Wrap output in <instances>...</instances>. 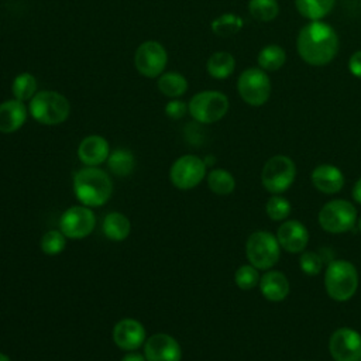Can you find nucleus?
<instances>
[{"mask_svg":"<svg viewBox=\"0 0 361 361\" xmlns=\"http://www.w3.org/2000/svg\"><path fill=\"white\" fill-rule=\"evenodd\" d=\"M296 49L302 61L312 66L330 63L338 52V35L336 30L322 21L305 24L296 38Z\"/></svg>","mask_w":361,"mask_h":361,"instance_id":"f257e3e1","label":"nucleus"},{"mask_svg":"<svg viewBox=\"0 0 361 361\" xmlns=\"http://www.w3.org/2000/svg\"><path fill=\"white\" fill-rule=\"evenodd\" d=\"M38 92L37 78L30 72L18 73L11 83L13 97L21 102H30Z\"/></svg>","mask_w":361,"mask_h":361,"instance_id":"bb28decb","label":"nucleus"},{"mask_svg":"<svg viewBox=\"0 0 361 361\" xmlns=\"http://www.w3.org/2000/svg\"><path fill=\"white\" fill-rule=\"evenodd\" d=\"M348 71L353 76L361 79V49L355 51L348 59Z\"/></svg>","mask_w":361,"mask_h":361,"instance_id":"c9c22d12","label":"nucleus"},{"mask_svg":"<svg viewBox=\"0 0 361 361\" xmlns=\"http://www.w3.org/2000/svg\"><path fill=\"white\" fill-rule=\"evenodd\" d=\"M271 80L264 69L247 68L237 79V92L243 102L258 107L268 102L271 96Z\"/></svg>","mask_w":361,"mask_h":361,"instance_id":"1a4fd4ad","label":"nucleus"},{"mask_svg":"<svg viewBox=\"0 0 361 361\" xmlns=\"http://www.w3.org/2000/svg\"><path fill=\"white\" fill-rule=\"evenodd\" d=\"M258 285L262 296L269 302H282L289 295V281L281 271H267Z\"/></svg>","mask_w":361,"mask_h":361,"instance_id":"aec40b11","label":"nucleus"},{"mask_svg":"<svg viewBox=\"0 0 361 361\" xmlns=\"http://www.w3.org/2000/svg\"><path fill=\"white\" fill-rule=\"evenodd\" d=\"M286 52L278 44H268L259 49L257 62L261 69L265 72H275L285 65Z\"/></svg>","mask_w":361,"mask_h":361,"instance_id":"a878e982","label":"nucleus"},{"mask_svg":"<svg viewBox=\"0 0 361 361\" xmlns=\"http://www.w3.org/2000/svg\"><path fill=\"white\" fill-rule=\"evenodd\" d=\"M276 240L286 252L300 254L309 243V231L299 220H283L278 227Z\"/></svg>","mask_w":361,"mask_h":361,"instance_id":"dca6fc26","label":"nucleus"},{"mask_svg":"<svg viewBox=\"0 0 361 361\" xmlns=\"http://www.w3.org/2000/svg\"><path fill=\"white\" fill-rule=\"evenodd\" d=\"M110 155L109 141L99 134L85 137L78 145V158L85 166H99Z\"/></svg>","mask_w":361,"mask_h":361,"instance_id":"f3484780","label":"nucleus"},{"mask_svg":"<svg viewBox=\"0 0 361 361\" xmlns=\"http://www.w3.org/2000/svg\"><path fill=\"white\" fill-rule=\"evenodd\" d=\"M96 227V214L92 207L85 204L68 207L59 219V230L66 238L82 240L93 233Z\"/></svg>","mask_w":361,"mask_h":361,"instance_id":"f8f14e48","label":"nucleus"},{"mask_svg":"<svg viewBox=\"0 0 361 361\" xmlns=\"http://www.w3.org/2000/svg\"><path fill=\"white\" fill-rule=\"evenodd\" d=\"M120 361H147V358H145V355L144 354H140V353H131V351H128L127 354H124L123 357H121V360Z\"/></svg>","mask_w":361,"mask_h":361,"instance_id":"e433bc0d","label":"nucleus"},{"mask_svg":"<svg viewBox=\"0 0 361 361\" xmlns=\"http://www.w3.org/2000/svg\"><path fill=\"white\" fill-rule=\"evenodd\" d=\"M353 199L361 204V178L357 179V182L353 186Z\"/></svg>","mask_w":361,"mask_h":361,"instance_id":"4c0bfd02","label":"nucleus"},{"mask_svg":"<svg viewBox=\"0 0 361 361\" xmlns=\"http://www.w3.org/2000/svg\"><path fill=\"white\" fill-rule=\"evenodd\" d=\"M106 162L110 172L120 178L131 175L135 168V157L130 149L126 148H117L114 151H110Z\"/></svg>","mask_w":361,"mask_h":361,"instance_id":"b1692460","label":"nucleus"},{"mask_svg":"<svg viewBox=\"0 0 361 361\" xmlns=\"http://www.w3.org/2000/svg\"><path fill=\"white\" fill-rule=\"evenodd\" d=\"M296 178V165L286 155H274L262 166L261 183L272 195L286 192Z\"/></svg>","mask_w":361,"mask_h":361,"instance_id":"0eeeda50","label":"nucleus"},{"mask_svg":"<svg viewBox=\"0 0 361 361\" xmlns=\"http://www.w3.org/2000/svg\"><path fill=\"white\" fill-rule=\"evenodd\" d=\"M39 247L45 255H59L66 247V235L61 230H49L41 237Z\"/></svg>","mask_w":361,"mask_h":361,"instance_id":"7c9ffc66","label":"nucleus"},{"mask_svg":"<svg viewBox=\"0 0 361 361\" xmlns=\"http://www.w3.org/2000/svg\"><path fill=\"white\" fill-rule=\"evenodd\" d=\"M28 113L39 124L58 126L68 120L71 114V103L59 92L38 90L28 102Z\"/></svg>","mask_w":361,"mask_h":361,"instance_id":"7ed1b4c3","label":"nucleus"},{"mask_svg":"<svg viewBox=\"0 0 361 361\" xmlns=\"http://www.w3.org/2000/svg\"><path fill=\"white\" fill-rule=\"evenodd\" d=\"M299 14L310 21L323 20L333 10L336 0H293Z\"/></svg>","mask_w":361,"mask_h":361,"instance_id":"393cba45","label":"nucleus"},{"mask_svg":"<svg viewBox=\"0 0 361 361\" xmlns=\"http://www.w3.org/2000/svg\"><path fill=\"white\" fill-rule=\"evenodd\" d=\"M299 267L303 274L313 276L322 271L323 259L314 251H302L300 257H299Z\"/></svg>","mask_w":361,"mask_h":361,"instance_id":"72a5a7b5","label":"nucleus"},{"mask_svg":"<svg viewBox=\"0 0 361 361\" xmlns=\"http://www.w3.org/2000/svg\"><path fill=\"white\" fill-rule=\"evenodd\" d=\"M157 79H158L157 80L158 90L169 99H178V97L183 96L189 86L188 79L182 73L175 72V71L164 72Z\"/></svg>","mask_w":361,"mask_h":361,"instance_id":"5701e85b","label":"nucleus"},{"mask_svg":"<svg viewBox=\"0 0 361 361\" xmlns=\"http://www.w3.org/2000/svg\"><path fill=\"white\" fill-rule=\"evenodd\" d=\"M245 257L257 269H271L281 258V245L276 235L267 230H257L251 233L245 243Z\"/></svg>","mask_w":361,"mask_h":361,"instance_id":"39448f33","label":"nucleus"},{"mask_svg":"<svg viewBox=\"0 0 361 361\" xmlns=\"http://www.w3.org/2000/svg\"><path fill=\"white\" fill-rule=\"evenodd\" d=\"M259 269H257L254 265L251 264H245L237 268V271L234 272V282L235 285L243 289V290H250L252 288H255L259 283Z\"/></svg>","mask_w":361,"mask_h":361,"instance_id":"473e14b6","label":"nucleus"},{"mask_svg":"<svg viewBox=\"0 0 361 361\" xmlns=\"http://www.w3.org/2000/svg\"><path fill=\"white\" fill-rule=\"evenodd\" d=\"M147 361H180L182 348L175 337L168 333H155L144 343Z\"/></svg>","mask_w":361,"mask_h":361,"instance_id":"4468645a","label":"nucleus"},{"mask_svg":"<svg viewBox=\"0 0 361 361\" xmlns=\"http://www.w3.org/2000/svg\"><path fill=\"white\" fill-rule=\"evenodd\" d=\"M206 169L207 165L200 157L186 154L173 161L169 169V179L175 188L189 190L196 188L204 179V176H207Z\"/></svg>","mask_w":361,"mask_h":361,"instance_id":"9b49d317","label":"nucleus"},{"mask_svg":"<svg viewBox=\"0 0 361 361\" xmlns=\"http://www.w3.org/2000/svg\"><path fill=\"white\" fill-rule=\"evenodd\" d=\"M207 186L213 193L226 196L235 189V179L227 169L217 168L207 173Z\"/></svg>","mask_w":361,"mask_h":361,"instance_id":"c85d7f7f","label":"nucleus"},{"mask_svg":"<svg viewBox=\"0 0 361 361\" xmlns=\"http://www.w3.org/2000/svg\"><path fill=\"white\" fill-rule=\"evenodd\" d=\"M234 69H235V59L230 52H226V51L213 52L206 62L207 73L217 80L227 79L228 76L233 75Z\"/></svg>","mask_w":361,"mask_h":361,"instance_id":"4be33fe9","label":"nucleus"},{"mask_svg":"<svg viewBox=\"0 0 361 361\" xmlns=\"http://www.w3.org/2000/svg\"><path fill=\"white\" fill-rule=\"evenodd\" d=\"M0 361H11V360H10V357H8L7 354H4V353L0 351Z\"/></svg>","mask_w":361,"mask_h":361,"instance_id":"58836bf2","label":"nucleus"},{"mask_svg":"<svg viewBox=\"0 0 361 361\" xmlns=\"http://www.w3.org/2000/svg\"><path fill=\"white\" fill-rule=\"evenodd\" d=\"M73 193L80 204L99 207L106 204L113 193V182L99 166H83L73 175Z\"/></svg>","mask_w":361,"mask_h":361,"instance_id":"f03ea898","label":"nucleus"},{"mask_svg":"<svg viewBox=\"0 0 361 361\" xmlns=\"http://www.w3.org/2000/svg\"><path fill=\"white\" fill-rule=\"evenodd\" d=\"M292 210V206L289 200L282 197L281 195L271 196L265 203V212L267 216L274 221H283L289 217Z\"/></svg>","mask_w":361,"mask_h":361,"instance_id":"2f4dec72","label":"nucleus"},{"mask_svg":"<svg viewBox=\"0 0 361 361\" xmlns=\"http://www.w3.org/2000/svg\"><path fill=\"white\" fill-rule=\"evenodd\" d=\"M230 107L228 97L217 90H202L188 102V113L200 124H213L221 120Z\"/></svg>","mask_w":361,"mask_h":361,"instance_id":"423d86ee","label":"nucleus"},{"mask_svg":"<svg viewBox=\"0 0 361 361\" xmlns=\"http://www.w3.org/2000/svg\"><path fill=\"white\" fill-rule=\"evenodd\" d=\"M104 237L111 241H124L131 233L130 219L120 212H110L104 216L102 223Z\"/></svg>","mask_w":361,"mask_h":361,"instance_id":"412c9836","label":"nucleus"},{"mask_svg":"<svg viewBox=\"0 0 361 361\" xmlns=\"http://www.w3.org/2000/svg\"><path fill=\"white\" fill-rule=\"evenodd\" d=\"M329 351L334 361H361V334L350 327L334 330L329 340Z\"/></svg>","mask_w":361,"mask_h":361,"instance_id":"ddd939ff","label":"nucleus"},{"mask_svg":"<svg viewBox=\"0 0 361 361\" xmlns=\"http://www.w3.org/2000/svg\"><path fill=\"white\" fill-rule=\"evenodd\" d=\"M324 288L336 302L350 300L358 288V271L347 259L330 261L324 271Z\"/></svg>","mask_w":361,"mask_h":361,"instance_id":"20e7f679","label":"nucleus"},{"mask_svg":"<svg viewBox=\"0 0 361 361\" xmlns=\"http://www.w3.org/2000/svg\"><path fill=\"white\" fill-rule=\"evenodd\" d=\"M168 63L165 47L155 39L141 42L134 52V66L137 72L148 79H155L164 73Z\"/></svg>","mask_w":361,"mask_h":361,"instance_id":"9d476101","label":"nucleus"},{"mask_svg":"<svg viewBox=\"0 0 361 361\" xmlns=\"http://www.w3.org/2000/svg\"><path fill=\"white\" fill-rule=\"evenodd\" d=\"M312 185L322 193L334 195L344 186L343 172L331 164H320L310 173Z\"/></svg>","mask_w":361,"mask_h":361,"instance_id":"6ab92c4d","label":"nucleus"},{"mask_svg":"<svg viewBox=\"0 0 361 361\" xmlns=\"http://www.w3.org/2000/svg\"><path fill=\"white\" fill-rule=\"evenodd\" d=\"M165 114L172 118V120H179L188 113V104L180 100V99H171L165 107H164Z\"/></svg>","mask_w":361,"mask_h":361,"instance_id":"f704fd0d","label":"nucleus"},{"mask_svg":"<svg viewBox=\"0 0 361 361\" xmlns=\"http://www.w3.org/2000/svg\"><path fill=\"white\" fill-rule=\"evenodd\" d=\"M244 27V20L234 13H223L219 17H216L210 28L212 31L219 37H231L238 34Z\"/></svg>","mask_w":361,"mask_h":361,"instance_id":"cd10ccee","label":"nucleus"},{"mask_svg":"<svg viewBox=\"0 0 361 361\" xmlns=\"http://www.w3.org/2000/svg\"><path fill=\"white\" fill-rule=\"evenodd\" d=\"M28 107L24 102L8 99L0 103V133L11 134L20 130L28 117Z\"/></svg>","mask_w":361,"mask_h":361,"instance_id":"a211bd4d","label":"nucleus"},{"mask_svg":"<svg viewBox=\"0 0 361 361\" xmlns=\"http://www.w3.org/2000/svg\"><path fill=\"white\" fill-rule=\"evenodd\" d=\"M113 341L124 351H134L144 345L147 340L145 327L142 323L133 317H124L118 320L113 327Z\"/></svg>","mask_w":361,"mask_h":361,"instance_id":"2eb2a0df","label":"nucleus"},{"mask_svg":"<svg viewBox=\"0 0 361 361\" xmlns=\"http://www.w3.org/2000/svg\"><path fill=\"white\" fill-rule=\"evenodd\" d=\"M317 219L324 231L331 234H343L355 226L357 209L348 200L333 199L322 206Z\"/></svg>","mask_w":361,"mask_h":361,"instance_id":"6e6552de","label":"nucleus"},{"mask_svg":"<svg viewBox=\"0 0 361 361\" xmlns=\"http://www.w3.org/2000/svg\"><path fill=\"white\" fill-rule=\"evenodd\" d=\"M248 13L259 23H268L279 14L278 0H248Z\"/></svg>","mask_w":361,"mask_h":361,"instance_id":"c756f323","label":"nucleus"},{"mask_svg":"<svg viewBox=\"0 0 361 361\" xmlns=\"http://www.w3.org/2000/svg\"><path fill=\"white\" fill-rule=\"evenodd\" d=\"M357 223H358V228H360V231H361V219L357 220Z\"/></svg>","mask_w":361,"mask_h":361,"instance_id":"ea45409f","label":"nucleus"}]
</instances>
